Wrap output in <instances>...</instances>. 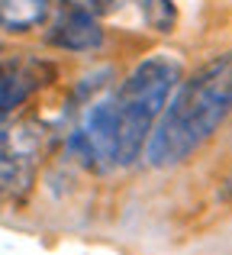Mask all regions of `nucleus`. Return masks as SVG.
<instances>
[{"label": "nucleus", "instance_id": "1", "mask_svg": "<svg viewBox=\"0 0 232 255\" xmlns=\"http://www.w3.org/2000/svg\"><path fill=\"white\" fill-rule=\"evenodd\" d=\"M232 113V52L200 65L181 81L161 110L145 145L152 168H174L187 162Z\"/></svg>", "mask_w": 232, "mask_h": 255}, {"label": "nucleus", "instance_id": "2", "mask_svg": "<svg viewBox=\"0 0 232 255\" xmlns=\"http://www.w3.org/2000/svg\"><path fill=\"white\" fill-rule=\"evenodd\" d=\"M181 81V62L171 55H149L132 68V75L103 97L107 123L116 142V165L129 168L145 155L149 136L155 129L161 110Z\"/></svg>", "mask_w": 232, "mask_h": 255}, {"label": "nucleus", "instance_id": "3", "mask_svg": "<svg viewBox=\"0 0 232 255\" xmlns=\"http://www.w3.org/2000/svg\"><path fill=\"white\" fill-rule=\"evenodd\" d=\"M45 129L36 120H23L0 129V200H16L36 181Z\"/></svg>", "mask_w": 232, "mask_h": 255}, {"label": "nucleus", "instance_id": "4", "mask_svg": "<svg viewBox=\"0 0 232 255\" xmlns=\"http://www.w3.org/2000/svg\"><path fill=\"white\" fill-rule=\"evenodd\" d=\"M49 45L65 52H94L103 45V29L97 23V13L75 0H62L49 16Z\"/></svg>", "mask_w": 232, "mask_h": 255}, {"label": "nucleus", "instance_id": "5", "mask_svg": "<svg viewBox=\"0 0 232 255\" xmlns=\"http://www.w3.org/2000/svg\"><path fill=\"white\" fill-rule=\"evenodd\" d=\"M52 75H55V68L42 58H32V55L0 58V123L19 104H26L39 87L49 84Z\"/></svg>", "mask_w": 232, "mask_h": 255}, {"label": "nucleus", "instance_id": "6", "mask_svg": "<svg viewBox=\"0 0 232 255\" xmlns=\"http://www.w3.org/2000/svg\"><path fill=\"white\" fill-rule=\"evenodd\" d=\"M52 16V0H0V29L29 32Z\"/></svg>", "mask_w": 232, "mask_h": 255}, {"label": "nucleus", "instance_id": "7", "mask_svg": "<svg viewBox=\"0 0 232 255\" xmlns=\"http://www.w3.org/2000/svg\"><path fill=\"white\" fill-rule=\"evenodd\" d=\"M75 3L87 6V10H94V13H116L126 0H75Z\"/></svg>", "mask_w": 232, "mask_h": 255}]
</instances>
